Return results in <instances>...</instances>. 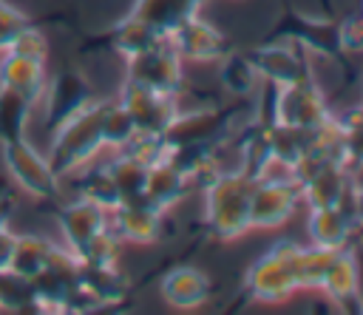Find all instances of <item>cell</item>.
<instances>
[{"label": "cell", "instance_id": "31", "mask_svg": "<svg viewBox=\"0 0 363 315\" xmlns=\"http://www.w3.org/2000/svg\"><path fill=\"white\" fill-rule=\"evenodd\" d=\"M255 82H258V71H255L252 60L247 57V51L221 57V85L227 88V94L244 99V96L252 94Z\"/></svg>", "mask_w": 363, "mask_h": 315}, {"label": "cell", "instance_id": "35", "mask_svg": "<svg viewBox=\"0 0 363 315\" xmlns=\"http://www.w3.org/2000/svg\"><path fill=\"white\" fill-rule=\"evenodd\" d=\"M119 236L111 230V227H105L102 233H96L79 253H74L82 264H94V267H113L116 264V258H119Z\"/></svg>", "mask_w": 363, "mask_h": 315}, {"label": "cell", "instance_id": "11", "mask_svg": "<svg viewBox=\"0 0 363 315\" xmlns=\"http://www.w3.org/2000/svg\"><path fill=\"white\" fill-rule=\"evenodd\" d=\"M233 131V108H199L187 114H176L164 131L170 145L187 142H227Z\"/></svg>", "mask_w": 363, "mask_h": 315}, {"label": "cell", "instance_id": "32", "mask_svg": "<svg viewBox=\"0 0 363 315\" xmlns=\"http://www.w3.org/2000/svg\"><path fill=\"white\" fill-rule=\"evenodd\" d=\"M343 128V145H340V162L346 170L363 167V105L349 108L343 116H337Z\"/></svg>", "mask_w": 363, "mask_h": 315}, {"label": "cell", "instance_id": "19", "mask_svg": "<svg viewBox=\"0 0 363 315\" xmlns=\"http://www.w3.org/2000/svg\"><path fill=\"white\" fill-rule=\"evenodd\" d=\"M281 34L295 40V43H301L309 51H318V54H326V57L340 54L337 23L309 20V17H301V14H286V20L281 26Z\"/></svg>", "mask_w": 363, "mask_h": 315}, {"label": "cell", "instance_id": "27", "mask_svg": "<svg viewBox=\"0 0 363 315\" xmlns=\"http://www.w3.org/2000/svg\"><path fill=\"white\" fill-rule=\"evenodd\" d=\"M31 111H34V102L28 96L0 88V145L26 136Z\"/></svg>", "mask_w": 363, "mask_h": 315}, {"label": "cell", "instance_id": "10", "mask_svg": "<svg viewBox=\"0 0 363 315\" xmlns=\"http://www.w3.org/2000/svg\"><path fill=\"white\" fill-rule=\"evenodd\" d=\"M182 57L176 54V48L162 40L153 48L128 57V77L133 82H142L147 88L164 91V94H176L184 82V71H182Z\"/></svg>", "mask_w": 363, "mask_h": 315}, {"label": "cell", "instance_id": "2", "mask_svg": "<svg viewBox=\"0 0 363 315\" xmlns=\"http://www.w3.org/2000/svg\"><path fill=\"white\" fill-rule=\"evenodd\" d=\"M102 108L105 99H91L82 111L51 131V148L45 159L60 179L77 173L102 150Z\"/></svg>", "mask_w": 363, "mask_h": 315}, {"label": "cell", "instance_id": "28", "mask_svg": "<svg viewBox=\"0 0 363 315\" xmlns=\"http://www.w3.org/2000/svg\"><path fill=\"white\" fill-rule=\"evenodd\" d=\"M108 170L116 182V190H119V199L128 201V199H145V184H147V170L150 165L128 156V153H116V159L108 162Z\"/></svg>", "mask_w": 363, "mask_h": 315}, {"label": "cell", "instance_id": "38", "mask_svg": "<svg viewBox=\"0 0 363 315\" xmlns=\"http://www.w3.org/2000/svg\"><path fill=\"white\" fill-rule=\"evenodd\" d=\"M9 51L45 62V60H48V40H45V34L31 23V26H28V28H26L14 43H11V48H9Z\"/></svg>", "mask_w": 363, "mask_h": 315}, {"label": "cell", "instance_id": "29", "mask_svg": "<svg viewBox=\"0 0 363 315\" xmlns=\"http://www.w3.org/2000/svg\"><path fill=\"white\" fill-rule=\"evenodd\" d=\"M77 187H79V196L82 199H91L96 201L99 207L105 210H113L122 199H119V190H116V182L108 170V165H94V167H85L77 179Z\"/></svg>", "mask_w": 363, "mask_h": 315}, {"label": "cell", "instance_id": "22", "mask_svg": "<svg viewBox=\"0 0 363 315\" xmlns=\"http://www.w3.org/2000/svg\"><path fill=\"white\" fill-rule=\"evenodd\" d=\"M320 289L337 301V304H349L360 295V275H357V261L354 255L343 247V250H335L332 253V261L323 272V281H320Z\"/></svg>", "mask_w": 363, "mask_h": 315}, {"label": "cell", "instance_id": "30", "mask_svg": "<svg viewBox=\"0 0 363 315\" xmlns=\"http://www.w3.org/2000/svg\"><path fill=\"white\" fill-rule=\"evenodd\" d=\"M0 309L6 312H40L31 278L11 270H0Z\"/></svg>", "mask_w": 363, "mask_h": 315}, {"label": "cell", "instance_id": "15", "mask_svg": "<svg viewBox=\"0 0 363 315\" xmlns=\"http://www.w3.org/2000/svg\"><path fill=\"white\" fill-rule=\"evenodd\" d=\"M357 230V221L352 216L349 201L332 204V207H312L309 213V236L312 244L326 250H343L352 241V233Z\"/></svg>", "mask_w": 363, "mask_h": 315}, {"label": "cell", "instance_id": "21", "mask_svg": "<svg viewBox=\"0 0 363 315\" xmlns=\"http://www.w3.org/2000/svg\"><path fill=\"white\" fill-rule=\"evenodd\" d=\"M272 165H275V159L269 150L267 125L261 119H252V125H247L244 136L238 139V170L258 182L261 176L269 173Z\"/></svg>", "mask_w": 363, "mask_h": 315}, {"label": "cell", "instance_id": "8", "mask_svg": "<svg viewBox=\"0 0 363 315\" xmlns=\"http://www.w3.org/2000/svg\"><path fill=\"white\" fill-rule=\"evenodd\" d=\"M91 99H94V88H91V82L79 71L65 68L57 77L45 79V88H43V96H40L45 131L51 133L68 116H74L77 111H82Z\"/></svg>", "mask_w": 363, "mask_h": 315}, {"label": "cell", "instance_id": "36", "mask_svg": "<svg viewBox=\"0 0 363 315\" xmlns=\"http://www.w3.org/2000/svg\"><path fill=\"white\" fill-rule=\"evenodd\" d=\"M167 150H170V142L164 139V133H139V131L130 136V142L125 148H119V153H128L145 165L162 162L167 156Z\"/></svg>", "mask_w": 363, "mask_h": 315}, {"label": "cell", "instance_id": "37", "mask_svg": "<svg viewBox=\"0 0 363 315\" xmlns=\"http://www.w3.org/2000/svg\"><path fill=\"white\" fill-rule=\"evenodd\" d=\"M31 26V17L26 11H20L17 6L0 0V54L11 48V43Z\"/></svg>", "mask_w": 363, "mask_h": 315}, {"label": "cell", "instance_id": "12", "mask_svg": "<svg viewBox=\"0 0 363 315\" xmlns=\"http://www.w3.org/2000/svg\"><path fill=\"white\" fill-rule=\"evenodd\" d=\"M167 43L176 48V54L182 60H193V62H204V60H221L230 51L227 37L210 26L207 20H201L199 14L184 17L179 26L170 28Z\"/></svg>", "mask_w": 363, "mask_h": 315}, {"label": "cell", "instance_id": "17", "mask_svg": "<svg viewBox=\"0 0 363 315\" xmlns=\"http://www.w3.org/2000/svg\"><path fill=\"white\" fill-rule=\"evenodd\" d=\"M162 298L176 309H196L210 301V278L196 267H176L162 278Z\"/></svg>", "mask_w": 363, "mask_h": 315}, {"label": "cell", "instance_id": "6", "mask_svg": "<svg viewBox=\"0 0 363 315\" xmlns=\"http://www.w3.org/2000/svg\"><path fill=\"white\" fill-rule=\"evenodd\" d=\"M301 201V187L292 176H261L252 187V201H250V227H281L298 207Z\"/></svg>", "mask_w": 363, "mask_h": 315}, {"label": "cell", "instance_id": "4", "mask_svg": "<svg viewBox=\"0 0 363 315\" xmlns=\"http://www.w3.org/2000/svg\"><path fill=\"white\" fill-rule=\"evenodd\" d=\"M326 96L318 88L315 77L289 82V85H275L272 105H269V122L281 125H295V128H318L323 119H329Z\"/></svg>", "mask_w": 363, "mask_h": 315}, {"label": "cell", "instance_id": "25", "mask_svg": "<svg viewBox=\"0 0 363 315\" xmlns=\"http://www.w3.org/2000/svg\"><path fill=\"white\" fill-rule=\"evenodd\" d=\"M204 0H136L130 14L142 17L145 23H150L153 28H159L164 37L170 34L173 26H179L184 17L199 14Z\"/></svg>", "mask_w": 363, "mask_h": 315}, {"label": "cell", "instance_id": "39", "mask_svg": "<svg viewBox=\"0 0 363 315\" xmlns=\"http://www.w3.org/2000/svg\"><path fill=\"white\" fill-rule=\"evenodd\" d=\"M337 43L340 54H363V11L337 23Z\"/></svg>", "mask_w": 363, "mask_h": 315}, {"label": "cell", "instance_id": "14", "mask_svg": "<svg viewBox=\"0 0 363 315\" xmlns=\"http://www.w3.org/2000/svg\"><path fill=\"white\" fill-rule=\"evenodd\" d=\"M57 224H60V233L65 238V247L71 253H79L96 233H102L108 227V210L99 207L96 201L79 196V199L60 207Z\"/></svg>", "mask_w": 363, "mask_h": 315}, {"label": "cell", "instance_id": "41", "mask_svg": "<svg viewBox=\"0 0 363 315\" xmlns=\"http://www.w3.org/2000/svg\"><path fill=\"white\" fill-rule=\"evenodd\" d=\"M11 244H14V233H11V230H6V233H0V270H6V267H9V255H11Z\"/></svg>", "mask_w": 363, "mask_h": 315}, {"label": "cell", "instance_id": "20", "mask_svg": "<svg viewBox=\"0 0 363 315\" xmlns=\"http://www.w3.org/2000/svg\"><path fill=\"white\" fill-rule=\"evenodd\" d=\"M162 40H167V37H164L159 28H153L150 23H145L142 17H136V14L122 17V20L108 31L111 48H113L116 54H122L125 60L133 57V54H142V51L153 48V45L162 43Z\"/></svg>", "mask_w": 363, "mask_h": 315}, {"label": "cell", "instance_id": "5", "mask_svg": "<svg viewBox=\"0 0 363 315\" xmlns=\"http://www.w3.org/2000/svg\"><path fill=\"white\" fill-rule=\"evenodd\" d=\"M3 165L9 176L34 199H54L60 190V176L51 170L48 159L23 136L3 142Z\"/></svg>", "mask_w": 363, "mask_h": 315}, {"label": "cell", "instance_id": "34", "mask_svg": "<svg viewBox=\"0 0 363 315\" xmlns=\"http://www.w3.org/2000/svg\"><path fill=\"white\" fill-rule=\"evenodd\" d=\"M332 253L335 250H326L318 244L301 247V253H298V287L301 289H320V281L332 261Z\"/></svg>", "mask_w": 363, "mask_h": 315}, {"label": "cell", "instance_id": "33", "mask_svg": "<svg viewBox=\"0 0 363 315\" xmlns=\"http://www.w3.org/2000/svg\"><path fill=\"white\" fill-rule=\"evenodd\" d=\"M136 133V125L130 119V114L122 108L119 99H105L102 108V148H125L130 142V136Z\"/></svg>", "mask_w": 363, "mask_h": 315}, {"label": "cell", "instance_id": "1", "mask_svg": "<svg viewBox=\"0 0 363 315\" xmlns=\"http://www.w3.org/2000/svg\"><path fill=\"white\" fill-rule=\"evenodd\" d=\"M255 179L235 170H216L204 184V219L218 241H233L250 230V201Z\"/></svg>", "mask_w": 363, "mask_h": 315}, {"label": "cell", "instance_id": "18", "mask_svg": "<svg viewBox=\"0 0 363 315\" xmlns=\"http://www.w3.org/2000/svg\"><path fill=\"white\" fill-rule=\"evenodd\" d=\"M79 289L91 298V304L96 309L119 304L128 295V278L113 267H94V264H82L79 261V275H77Z\"/></svg>", "mask_w": 363, "mask_h": 315}, {"label": "cell", "instance_id": "26", "mask_svg": "<svg viewBox=\"0 0 363 315\" xmlns=\"http://www.w3.org/2000/svg\"><path fill=\"white\" fill-rule=\"evenodd\" d=\"M51 247L54 241H48L45 236H34V233H23V236H14V244H11V255H9V267L11 272L23 275V278H34L43 272L48 255H51Z\"/></svg>", "mask_w": 363, "mask_h": 315}, {"label": "cell", "instance_id": "3", "mask_svg": "<svg viewBox=\"0 0 363 315\" xmlns=\"http://www.w3.org/2000/svg\"><path fill=\"white\" fill-rule=\"evenodd\" d=\"M298 253L301 244L281 238L272 244L269 253H264L250 270H247V292L255 301L278 304L286 301L292 292H298Z\"/></svg>", "mask_w": 363, "mask_h": 315}, {"label": "cell", "instance_id": "16", "mask_svg": "<svg viewBox=\"0 0 363 315\" xmlns=\"http://www.w3.org/2000/svg\"><path fill=\"white\" fill-rule=\"evenodd\" d=\"M45 62L14 54V51H3L0 54V88L17 91L23 96H28L34 105L43 96L45 88Z\"/></svg>", "mask_w": 363, "mask_h": 315}, {"label": "cell", "instance_id": "42", "mask_svg": "<svg viewBox=\"0 0 363 315\" xmlns=\"http://www.w3.org/2000/svg\"><path fill=\"white\" fill-rule=\"evenodd\" d=\"M11 210H14V199H11V196H0V233H6V230H9Z\"/></svg>", "mask_w": 363, "mask_h": 315}, {"label": "cell", "instance_id": "13", "mask_svg": "<svg viewBox=\"0 0 363 315\" xmlns=\"http://www.w3.org/2000/svg\"><path fill=\"white\" fill-rule=\"evenodd\" d=\"M108 227L119 236V241L150 244L162 233V210L145 199H128L108 210Z\"/></svg>", "mask_w": 363, "mask_h": 315}, {"label": "cell", "instance_id": "40", "mask_svg": "<svg viewBox=\"0 0 363 315\" xmlns=\"http://www.w3.org/2000/svg\"><path fill=\"white\" fill-rule=\"evenodd\" d=\"M349 207H352V216H354L357 227H363V187H352Z\"/></svg>", "mask_w": 363, "mask_h": 315}, {"label": "cell", "instance_id": "7", "mask_svg": "<svg viewBox=\"0 0 363 315\" xmlns=\"http://www.w3.org/2000/svg\"><path fill=\"white\" fill-rule=\"evenodd\" d=\"M173 99H176V94H164V91L147 88L133 79H125L122 91H119V102L130 114L139 133H164L167 125L173 122V116L179 114Z\"/></svg>", "mask_w": 363, "mask_h": 315}, {"label": "cell", "instance_id": "23", "mask_svg": "<svg viewBox=\"0 0 363 315\" xmlns=\"http://www.w3.org/2000/svg\"><path fill=\"white\" fill-rule=\"evenodd\" d=\"M187 193V176L179 173L167 159L150 165L147 170V184H145V201H150L156 210H167L176 201H182V196Z\"/></svg>", "mask_w": 363, "mask_h": 315}, {"label": "cell", "instance_id": "24", "mask_svg": "<svg viewBox=\"0 0 363 315\" xmlns=\"http://www.w3.org/2000/svg\"><path fill=\"white\" fill-rule=\"evenodd\" d=\"M267 139H269V150L275 165L292 170L309 150V139H312V128H295V125H281V122H269L267 125Z\"/></svg>", "mask_w": 363, "mask_h": 315}, {"label": "cell", "instance_id": "9", "mask_svg": "<svg viewBox=\"0 0 363 315\" xmlns=\"http://www.w3.org/2000/svg\"><path fill=\"white\" fill-rule=\"evenodd\" d=\"M306 48L295 40L289 43H267L258 48H250L247 57L252 60L258 77H264L272 85H289L312 77V62L303 54Z\"/></svg>", "mask_w": 363, "mask_h": 315}]
</instances>
